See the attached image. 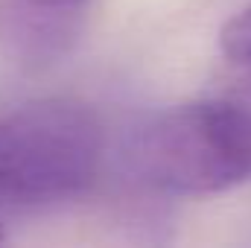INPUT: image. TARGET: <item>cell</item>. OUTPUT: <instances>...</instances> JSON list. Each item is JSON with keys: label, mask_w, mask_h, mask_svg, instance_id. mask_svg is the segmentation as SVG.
I'll list each match as a JSON object with an SVG mask.
<instances>
[{"label": "cell", "mask_w": 251, "mask_h": 248, "mask_svg": "<svg viewBox=\"0 0 251 248\" xmlns=\"http://www.w3.org/2000/svg\"><path fill=\"white\" fill-rule=\"evenodd\" d=\"M3 240H6V234H3V228H0V243H3Z\"/></svg>", "instance_id": "cell-5"}, {"label": "cell", "mask_w": 251, "mask_h": 248, "mask_svg": "<svg viewBox=\"0 0 251 248\" xmlns=\"http://www.w3.org/2000/svg\"><path fill=\"white\" fill-rule=\"evenodd\" d=\"M29 3L44 9V12H73V9L85 6L88 0H29Z\"/></svg>", "instance_id": "cell-4"}, {"label": "cell", "mask_w": 251, "mask_h": 248, "mask_svg": "<svg viewBox=\"0 0 251 248\" xmlns=\"http://www.w3.org/2000/svg\"><path fill=\"white\" fill-rule=\"evenodd\" d=\"M131 175L170 196L222 193L251 178V108L190 102L152 114L126 146Z\"/></svg>", "instance_id": "cell-2"}, {"label": "cell", "mask_w": 251, "mask_h": 248, "mask_svg": "<svg viewBox=\"0 0 251 248\" xmlns=\"http://www.w3.org/2000/svg\"><path fill=\"white\" fill-rule=\"evenodd\" d=\"M219 44H222V53L234 64L251 67V6L225 24Z\"/></svg>", "instance_id": "cell-3"}, {"label": "cell", "mask_w": 251, "mask_h": 248, "mask_svg": "<svg viewBox=\"0 0 251 248\" xmlns=\"http://www.w3.org/2000/svg\"><path fill=\"white\" fill-rule=\"evenodd\" d=\"M105 131L97 111L70 97L0 111V201L56 204L85 196L100 178Z\"/></svg>", "instance_id": "cell-1"}]
</instances>
